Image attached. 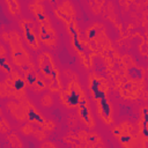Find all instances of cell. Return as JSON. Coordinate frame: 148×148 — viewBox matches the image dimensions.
<instances>
[{
  "label": "cell",
  "mask_w": 148,
  "mask_h": 148,
  "mask_svg": "<svg viewBox=\"0 0 148 148\" xmlns=\"http://www.w3.org/2000/svg\"><path fill=\"white\" fill-rule=\"evenodd\" d=\"M9 46H10V52H12V58H13V61L16 66L21 67L22 65L29 62V53L28 51L24 49L23 44H22V40H21V37L18 35L17 31L13 30L9 32Z\"/></svg>",
  "instance_id": "obj_1"
},
{
  "label": "cell",
  "mask_w": 148,
  "mask_h": 148,
  "mask_svg": "<svg viewBox=\"0 0 148 148\" xmlns=\"http://www.w3.org/2000/svg\"><path fill=\"white\" fill-rule=\"evenodd\" d=\"M21 27H22V30H23V36H24V39L27 42V44L32 49V50H39V40H38V37L35 32V22L30 21V20H23L22 23H21Z\"/></svg>",
  "instance_id": "obj_2"
},
{
  "label": "cell",
  "mask_w": 148,
  "mask_h": 148,
  "mask_svg": "<svg viewBox=\"0 0 148 148\" xmlns=\"http://www.w3.org/2000/svg\"><path fill=\"white\" fill-rule=\"evenodd\" d=\"M38 66H39V69H40V72H42V74H43V76H44L45 80H47V82H49V81L51 80V77H52V72H53V69L56 68L51 54L47 53V52L42 53V54L38 57Z\"/></svg>",
  "instance_id": "obj_3"
},
{
  "label": "cell",
  "mask_w": 148,
  "mask_h": 148,
  "mask_svg": "<svg viewBox=\"0 0 148 148\" xmlns=\"http://www.w3.org/2000/svg\"><path fill=\"white\" fill-rule=\"evenodd\" d=\"M6 108L17 123H25L28 120L25 109L21 101H18V103L17 101H8L6 103Z\"/></svg>",
  "instance_id": "obj_4"
},
{
  "label": "cell",
  "mask_w": 148,
  "mask_h": 148,
  "mask_svg": "<svg viewBox=\"0 0 148 148\" xmlns=\"http://www.w3.org/2000/svg\"><path fill=\"white\" fill-rule=\"evenodd\" d=\"M38 37L43 44H45L50 47H53L56 45L57 35H56V31L52 29L51 23L40 24V27L38 29Z\"/></svg>",
  "instance_id": "obj_5"
},
{
  "label": "cell",
  "mask_w": 148,
  "mask_h": 148,
  "mask_svg": "<svg viewBox=\"0 0 148 148\" xmlns=\"http://www.w3.org/2000/svg\"><path fill=\"white\" fill-rule=\"evenodd\" d=\"M22 104H23V106H24V109H25V112H27V118H28V121L29 123H31V124H34V125H43L44 123H45V118L36 110V108L24 97L22 101Z\"/></svg>",
  "instance_id": "obj_6"
},
{
  "label": "cell",
  "mask_w": 148,
  "mask_h": 148,
  "mask_svg": "<svg viewBox=\"0 0 148 148\" xmlns=\"http://www.w3.org/2000/svg\"><path fill=\"white\" fill-rule=\"evenodd\" d=\"M97 102V108H98V113H99V117L104 120V123L106 124H111L113 121V118H112V105L108 98V96H104L99 99L96 101Z\"/></svg>",
  "instance_id": "obj_7"
},
{
  "label": "cell",
  "mask_w": 148,
  "mask_h": 148,
  "mask_svg": "<svg viewBox=\"0 0 148 148\" xmlns=\"http://www.w3.org/2000/svg\"><path fill=\"white\" fill-rule=\"evenodd\" d=\"M79 117L80 119L82 120L83 124H86L89 128H94L95 126V120H94V117L90 112V109L88 105H83V106H79Z\"/></svg>",
  "instance_id": "obj_8"
},
{
  "label": "cell",
  "mask_w": 148,
  "mask_h": 148,
  "mask_svg": "<svg viewBox=\"0 0 148 148\" xmlns=\"http://www.w3.org/2000/svg\"><path fill=\"white\" fill-rule=\"evenodd\" d=\"M118 139L124 147H133L135 145V138L128 132H123L118 136Z\"/></svg>",
  "instance_id": "obj_9"
},
{
  "label": "cell",
  "mask_w": 148,
  "mask_h": 148,
  "mask_svg": "<svg viewBox=\"0 0 148 148\" xmlns=\"http://www.w3.org/2000/svg\"><path fill=\"white\" fill-rule=\"evenodd\" d=\"M101 138L97 133L95 132H88V136L86 140V145L87 147H96V146H101Z\"/></svg>",
  "instance_id": "obj_10"
},
{
  "label": "cell",
  "mask_w": 148,
  "mask_h": 148,
  "mask_svg": "<svg viewBox=\"0 0 148 148\" xmlns=\"http://www.w3.org/2000/svg\"><path fill=\"white\" fill-rule=\"evenodd\" d=\"M7 141L9 142V145L12 147H23V142L21 140V138L18 136V134L16 132H12V133H8L7 136H6Z\"/></svg>",
  "instance_id": "obj_11"
},
{
  "label": "cell",
  "mask_w": 148,
  "mask_h": 148,
  "mask_svg": "<svg viewBox=\"0 0 148 148\" xmlns=\"http://www.w3.org/2000/svg\"><path fill=\"white\" fill-rule=\"evenodd\" d=\"M37 79H38V74H37L36 71H30V72L24 73V80H25V83H27L28 86H30V87H32V86L36 83Z\"/></svg>",
  "instance_id": "obj_12"
},
{
  "label": "cell",
  "mask_w": 148,
  "mask_h": 148,
  "mask_svg": "<svg viewBox=\"0 0 148 148\" xmlns=\"http://www.w3.org/2000/svg\"><path fill=\"white\" fill-rule=\"evenodd\" d=\"M34 130H35V125L34 124H31V123H23V125L21 126V128H20V132H21V134L23 135V136H25V138H28V136H30L32 133H34Z\"/></svg>",
  "instance_id": "obj_13"
},
{
  "label": "cell",
  "mask_w": 148,
  "mask_h": 148,
  "mask_svg": "<svg viewBox=\"0 0 148 148\" xmlns=\"http://www.w3.org/2000/svg\"><path fill=\"white\" fill-rule=\"evenodd\" d=\"M47 87L50 89L51 92H58L61 90V81H60V77H57V79H52L49 81L47 83Z\"/></svg>",
  "instance_id": "obj_14"
},
{
  "label": "cell",
  "mask_w": 148,
  "mask_h": 148,
  "mask_svg": "<svg viewBox=\"0 0 148 148\" xmlns=\"http://www.w3.org/2000/svg\"><path fill=\"white\" fill-rule=\"evenodd\" d=\"M10 131H12V127H10L8 120H7L5 117H1V116H0V134L7 135Z\"/></svg>",
  "instance_id": "obj_15"
},
{
  "label": "cell",
  "mask_w": 148,
  "mask_h": 148,
  "mask_svg": "<svg viewBox=\"0 0 148 148\" xmlns=\"http://www.w3.org/2000/svg\"><path fill=\"white\" fill-rule=\"evenodd\" d=\"M6 3L8 6V10L10 12V14L13 15H16L20 13V3L17 2V0H6Z\"/></svg>",
  "instance_id": "obj_16"
},
{
  "label": "cell",
  "mask_w": 148,
  "mask_h": 148,
  "mask_svg": "<svg viewBox=\"0 0 148 148\" xmlns=\"http://www.w3.org/2000/svg\"><path fill=\"white\" fill-rule=\"evenodd\" d=\"M40 104H42L43 108H46V109L51 108L54 104V101H53L52 95L51 94H44L42 96V98H40Z\"/></svg>",
  "instance_id": "obj_17"
},
{
  "label": "cell",
  "mask_w": 148,
  "mask_h": 148,
  "mask_svg": "<svg viewBox=\"0 0 148 148\" xmlns=\"http://www.w3.org/2000/svg\"><path fill=\"white\" fill-rule=\"evenodd\" d=\"M61 8H62V10L72 18L73 17V15H74V10H73V7H72V3L69 2V1H64L62 3H61Z\"/></svg>",
  "instance_id": "obj_18"
},
{
  "label": "cell",
  "mask_w": 148,
  "mask_h": 148,
  "mask_svg": "<svg viewBox=\"0 0 148 148\" xmlns=\"http://www.w3.org/2000/svg\"><path fill=\"white\" fill-rule=\"evenodd\" d=\"M73 46L76 50V52H79L80 54H82L84 52V47H83V43L81 42L80 37H73Z\"/></svg>",
  "instance_id": "obj_19"
},
{
  "label": "cell",
  "mask_w": 148,
  "mask_h": 148,
  "mask_svg": "<svg viewBox=\"0 0 148 148\" xmlns=\"http://www.w3.org/2000/svg\"><path fill=\"white\" fill-rule=\"evenodd\" d=\"M67 29H68L69 34L72 35V37H79V30H77V27L73 20H71L67 23Z\"/></svg>",
  "instance_id": "obj_20"
},
{
  "label": "cell",
  "mask_w": 148,
  "mask_h": 148,
  "mask_svg": "<svg viewBox=\"0 0 148 148\" xmlns=\"http://www.w3.org/2000/svg\"><path fill=\"white\" fill-rule=\"evenodd\" d=\"M30 10L32 12V14H34L35 16H37V15L44 13V6H43L42 3H36V2H35V3L30 5Z\"/></svg>",
  "instance_id": "obj_21"
},
{
  "label": "cell",
  "mask_w": 148,
  "mask_h": 148,
  "mask_svg": "<svg viewBox=\"0 0 148 148\" xmlns=\"http://www.w3.org/2000/svg\"><path fill=\"white\" fill-rule=\"evenodd\" d=\"M46 86H47L46 81H44V80H42V79L38 77L37 81H36V83L32 86V87H34V91H36V92L42 91V90H44V89L46 88Z\"/></svg>",
  "instance_id": "obj_22"
},
{
  "label": "cell",
  "mask_w": 148,
  "mask_h": 148,
  "mask_svg": "<svg viewBox=\"0 0 148 148\" xmlns=\"http://www.w3.org/2000/svg\"><path fill=\"white\" fill-rule=\"evenodd\" d=\"M141 73H143V72L140 68H138V67H132L130 69V76L132 79H135V80H141V77H142Z\"/></svg>",
  "instance_id": "obj_23"
},
{
  "label": "cell",
  "mask_w": 148,
  "mask_h": 148,
  "mask_svg": "<svg viewBox=\"0 0 148 148\" xmlns=\"http://www.w3.org/2000/svg\"><path fill=\"white\" fill-rule=\"evenodd\" d=\"M76 136H77L79 141L82 143V146H84V145H86L87 136H88V132H87V131H84V130H80V131H77Z\"/></svg>",
  "instance_id": "obj_24"
},
{
  "label": "cell",
  "mask_w": 148,
  "mask_h": 148,
  "mask_svg": "<svg viewBox=\"0 0 148 148\" xmlns=\"http://www.w3.org/2000/svg\"><path fill=\"white\" fill-rule=\"evenodd\" d=\"M8 90H7V86L5 82L0 81V98H8Z\"/></svg>",
  "instance_id": "obj_25"
},
{
  "label": "cell",
  "mask_w": 148,
  "mask_h": 148,
  "mask_svg": "<svg viewBox=\"0 0 148 148\" xmlns=\"http://www.w3.org/2000/svg\"><path fill=\"white\" fill-rule=\"evenodd\" d=\"M0 68H1V71H3L6 74H8V75H10L12 74V72H13V67H12V65L8 62V61H5L1 66H0Z\"/></svg>",
  "instance_id": "obj_26"
},
{
  "label": "cell",
  "mask_w": 148,
  "mask_h": 148,
  "mask_svg": "<svg viewBox=\"0 0 148 148\" xmlns=\"http://www.w3.org/2000/svg\"><path fill=\"white\" fill-rule=\"evenodd\" d=\"M43 130L46 132V131H53L54 130V123L52 120H45V123L42 125Z\"/></svg>",
  "instance_id": "obj_27"
},
{
  "label": "cell",
  "mask_w": 148,
  "mask_h": 148,
  "mask_svg": "<svg viewBox=\"0 0 148 148\" xmlns=\"http://www.w3.org/2000/svg\"><path fill=\"white\" fill-rule=\"evenodd\" d=\"M86 35H87V37H88L89 39H94V38L96 37V35H97V31H96V28H92V27H90V28H88V30H87V32H86Z\"/></svg>",
  "instance_id": "obj_28"
},
{
  "label": "cell",
  "mask_w": 148,
  "mask_h": 148,
  "mask_svg": "<svg viewBox=\"0 0 148 148\" xmlns=\"http://www.w3.org/2000/svg\"><path fill=\"white\" fill-rule=\"evenodd\" d=\"M64 74H65V76L66 77H68V79H71V80H74V79H76V76H75V73H73L72 71H69V69H66V71H64Z\"/></svg>",
  "instance_id": "obj_29"
},
{
  "label": "cell",
  "mask_w": 148,
  "mask_h": 148,
  "mask_svg": "<svg viewBox=\"0 0 148 148\" xmlns=\"http://www.w3.org/2000/svg\"><path fill=\"white\" fill-rule=\"evenodd\" d=\"M112 133H113V135H114V136H117V138H118V136L123 133V130H121V127H120V126H117V127H114V128L112 130Z\"/></svg>",
  "instance_id": "obj_30"
},
{
  "label": "cell",
  "mask_w": 148,
  "mask_h": 148,
  "mask_svg": "<svg viewBox=\"0 0 148 148\" xmlns=\"http://www.w3.org/2000/svg\"><path fill=\"white\" fill-rule=\"evenodd\" d=\"M42 147L45 148V147H51V148H54L56 147V143L51 142V141H46V142H43L42 143Z\"/></svg>",
  "instance_id": "obj_31"
},
{
  "label": "cell",
  "mask_w": 148,
  "mask_h": 148,
  "mask_svg": "<svg viewBox=\"0 0 148 148\" xmlns=\"http://www.w3.org/2000/svg\"><path fill=\"white\" fill-rule=\"evenodd\" d=\"M1 36H2V39H3L6 43H9V38H10L9 32H6V31H5V32H2V35H1Z\"/></svg>",
  "instance_id": "obj_32"
},
{
  "label": "cell",
  "mask_w": 148,
  "mask_h": 148,
  "mask_svg": "<svg viewBox=\"0 0 148 148\" xmlns=\"http://www.w3.org/2000/svg\"><path fill=\"white\" fill-rule=\"evenodd\" d=\"M68 125H69V127H72V128H73V127H76V119L72 117V118L68 120Z\"/></svg>",
  "instance_id": "obj_33"
},
{
  "label": "cell",
  "mask_w": 148,
  "mask_h": 148,
  "mask_svg": "<svg viewBox=\"0 0 148 148\" xmlns=\"http://www.w3.org/2000/svg\"><path fill=\"white\" fill-rule=\"evenodd\" d=\"M5 61H7V58H6L5 56H0V66H1Z\"/></svg>",
  "instance_id": "obj_34"
},
{
  "label": "cell",
  "mask_w": 148,
  "mask_h": 148,
  "mask_svg": "<svg viewBox=\"0 0 148 148\" xmlns=\"http://www.w3.org/2000/svg\"><path fill=\"white\" fill-rule=\"evenodd\" d=\"M43 1H44V0H35V2H36V3H42Z\"/></svg>",
  "instance_id": "obj_35"
},
{
  "label": "cell",
  "mask_w": 148,
  "mask_h": 148,
  "mask_svg": "<svg viewBox=\"0 0 148 148\" xmlns=\"http://www.w3.org/2000/svg\"><path fill=\"white\" fill-rule=\"evenodd\" d=\"M2 114V110H1V108H0V116Z\"/></svg>",
  "instance_id": "obj_36"
}]
</instances>
